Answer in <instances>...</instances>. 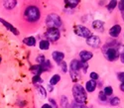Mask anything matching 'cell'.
<instances>
[{"label":"cell","mask_w":124,"mask_h":108,"mask_svg":"<svg viewBox=\"0 0 124 108\" xmlns=\"http://www.w3.org/2000/svg\"><path fill=\"white\" fill-rule=\"evenodd\" d=\"M102 91H103V93H104L106 96H110L113 93V89H112L111 86H105L104 89H103Z\"/></svg>","instance_id":"4316f807"},{"label":"cell","mask_w":124,"mask_h":108,"mask_svg":"<svg viewBox=\"0 0 124 108\" xmlns=\"http://www.w3.org/2000/svg\"><path fill=\"white\" fill-rule=\"evenodd\" d=\"M41 66H42L44 71H49V70L52 69V68H53V66H52V63H51V62L49 60H46L42 64H41Z\"/></svg>","instance_id":"7402d4cb"},{"label":"cell","mask_w":124,"mask_h":108,"mask_svg":"<svg viewBox=\"0 0 124 108\" xmlns=\"http://www.w3.org/2000/svg\"><path fill=\"white\" fill-rule=\"evenodd\" d=\"M79 2H80L79 0H66L65 4L69 8H75L79 4Z\"/></svg>","instance_id":"ffe728a7"},{"label":"cell","mask_w":124,"mask_h":108,"mask_svg":"<svg viewBox=\"0 0 124 108\" xmlns=\"http://www.w3.org/2000/svg\"><path fill=\"white\" fill-rule=\"evenodd\" d=\"M98 99L101 101V102H106L108 99H107V96L103 93V91H100L98 93Z\"/></svg>","instance_id":"83f0119b"},{"label":"cell","mask_w":124,"mask_h":108,"mask_svg":"<svg viewBox=\"0 0 124 108\" xmlns=\"http://www.w3.org/2000/svg\"><path fill=\"white\" fill-rule=\"evenodd\" d=\"M0 23L1 24H3L6 28H7V30H9L10 32H11V33H13L14 35H16V36H18L19 35V33L20 32L17 30V28H15L12 24H10L9 22H7V21H5L4 19H2V18H0Z\"/></svg>","instance_id":"8fae6325"},{"label":"cell","mask_w":124,"mask_h":108,"mask_svg":"<svg viewBox=\"0 0 124 108\" xmlns=\"http://www.w3.org/2000/svg\"><path fill=\"white\" fill-rule=\"evenodd\" d=\"M36 61H37V62H38V64H42V63L46 61V58H45L44 55H39V56L36 58Z\"/></svg>","instance_id":"f1b7e54d"},{"label":"cell","mask_w":124,"mask_h":108,"mask_svg":"<svg viewBox=\"0 0 124 108\" xmlns=\"http://www.w3.org/2000/svg\"><path fill=\"white\" fill-rule=\"evenodd\" d=\"M117 6H118V9L120 10V12H122L124 10V0H121L120 2H118Z\"/></svg>","instance_id":"8d00e7d4"},{"label":"cell","mask_w":124,"mask_h":108,"mask_svg":"<svg viewBox=\"0 0 124 108\" xmlns=\"http://www.w3.org/2000/svg\"><path fill=\"white\" fill-rule=\"evenodd\" d=\"M86 40V44L91 47V48H94V49H97L100 47V44H101V40L98 36L96 35H91L89 38L85 39Z\"/></svg>","instance_id":"52a82bcc"},{"label":"cell","mask_w":124,"mask_h":108,"mask_svg":"<svg viewBox=\"0 0 124 108\" xmlns=\"http://www.w3.org/2000/svg\"><path fill=\"white\" fill-rule=\"evenodd\" d=\"M92 57H93V54L89 51H86V50L80 51V53H79V59H80V62H87L89 60L92 59Z\"/></svg>","instance_id":"9c48e42d"},{"label":"cell","mask_w":124,"mask_h":108,"mask_svg":"<svg viewBox=\"0 0 124 108\" xmlns=\"http://www.w3.org/2000/svg\"><path fill=\"white\" fill-rule=\"evenodd\" d=\"M96 85H97V83H96V81L95 80H91V79H89L88 81H86V83H85V90L87 91V92H93L94 90H95V88H96Z\"/></svg>","instance_id":"5bb4252c"},{"label":"cell","mask_w":124,"mask_h":108,"mask_svg":"<svg viewBox=\"0 0 124 108\" xmlns=\"http://www.w3.org/2000/svg\"><path fill=\"white\" fill-rule=\"evenodd\" d=\"M30 69H31V71L34 72V73L37 74V75H40L42 72H44L43 68H42V66H41V64H36V66H32Z\"/></svg>","instance_id":"ac0fdd59"},{"label":"cell","mask_w":124,"mask_h":108,"mask_svg":"<svg viewBox=\"0 0 124 108\" xmlns=\"http://www.w3.org/2000/svg\"><path fill=\"white\" fill-rule=\"evenodd\" d=\"M22 17L28 24H37L41 19V9L37 4H26L22 11Z\"/></svg>","instance_id":"6da1fadb"},{"label":"cell","mask_w":124,"mask_h":108,"mask_svg":"<svg viewBox=\"0 0 124 108\" xmlns=\"http://www.w3.org/2000/svg\"><path fill=\"white\" fill-rule=\"evenodd\" d=\"M81 69V62L78 60H73L70 63V71L79 73V70Z\"/></svg>","instance_id":"ba28073f"},{"label":"cell","mask_w":124,"mask_h":108,"mask_svg":"<svg viewBox=\"0 0 124 108\" xmlns=\"http://www.w3.org/2000/svg\"><path fill=\"white\" fill-rule=\"evenodd\" d=\"M92 28L96 31H99V32H103L104 31V22L101 20H94L93 22H92Z\"/></svg>","instance_id":"4fadbf2b"},{"label":"cell","mask_w":124,"mask_h":108,"mask_svg":"<svg viewBox=\"0 0 124 108\" xmlns=\"http://www.w3.org/2000/svg\"><path fill=\"white\" fill-rule=\"evenodd\" d=\"M116 50H117V52L120 54V55H122V54H124V45H122V44H118Z\"/></svg>","instance_id":"1f68e13d"},{"label":"cell","mask_w":124,"mask_h":108,"mask_svg":"<svg viewBox=\"0 0 124 108\" xmlns=\"http://www.w3.org/2000/svg\"><path fill=\"white\" fill-rule=\"evenodd\" d=\"M123 38H124V36H123Z\"/></svg>","instance_id":"ee69618b"},{"label":"cell","mask_w":124,"mask_h":108,"mask_svg":"<svg viewBox=\"0 0 124 108\" xmlns=\"http://www.w3.org/2000/svg\"><path fill=\"white\" fill-rule=\"evenodd\" d=\"M0 62H1V57H0Z\"/></svg>","instance_id":"7bdbcfd3"},{"label":"cell","mask_w":124,"mask_h":108,"mask_svg":"<svg viewBox=\"0 0 124 108\" xmlns=\"http://www.w3.org/2000/svg\"><path fill=\"white\" fill-rule=\"evenodd\" d=\"M109 36L112 37V38H117L120 33H121V26L116 24V25H113L110 29H109Z\"/></svg>","instance_id":"30bf717a"},{"label":"cell","mask_w":124,"mask_h":108,"mask_svg":"<svg viewBox=\"0 0 124 108\" xmlns=\"http://www.w3.org/2000/svg\"><path fill=\"white\" fill-rule=\"evenodd\" d=\"M49 102H50V105L53 107V108H58V104H57V102L55 101V99L50 98V99H49Z\"/></svg>","instance_id":"e575fe53"},{"label":"cell","mask_w":124,"mask_h":108,"mask_svg":"<svg viewBox=\"0 0 124 108\" xmlns=\"http://www.w3.org/2000/svg\"><path fill=\"white\" fill-rule=\"evenodd\" d=\"M74 32H75V34L78 35V37L85 38V39H87L91 36L90 30L88 28H86L85 26H84V25H76L74 27Z\"/></svg>","instance_id":"5b68a950"},{"label":"cell","mask_w":124,"mask_h":108,"mask_svg":"<svg viewBox=\"0 0 124 108\" xmlns=\"http://www.w3.org/2000/svg\"><path fill=\"white\" fill-rule=\"evenodd\" d=\"M60 80H61V75L58 74V73H56V74H54L53 77L50 78V84L54 86V85H56L57 83H59Z\"/></svg>","instance_id":"44dd1931"},{"label":"cell","mask_w":124,"mask_h":108,"mask_svg":"<svg viewBox=\"0 0 124 108\" xmlns=\"http://www.w3.org/2000/svg\"><path fill=\"white\" fill-rule=\"evenodd\" d=\"M70 108H87V106L85 105V103H78V102L73 101L70 104Z\"/></svg>","instance_id":"cb8c5ba5"},{"label":"cell","mask_w":124,"mask_h":108,"mask_svg":"<svg viewBox=\"0 0 124 108\" xmlns=\"http://www.w3.org/2000/svg\"><path fill=\"white\" fill-rule=\"evenodd\" d=\"M17 1L16 0H8V1H3V6L7 10H12L17 6Z\"/></svg>","instance_id":"2e32d148"},{"label":"cell","mask_w":124,"mask_h":108,"mask_svg":"<svg viewBox=\"0 0 124 108\" xmlns=\"http://www.w3.org/2000/svg\"><path fill=\"white\" fill-rule=\"evenodd\" d=\"M117 78L121 82H124V71H120V72L117 73Z\"/></svg>","instance_id":"836d02e7"},{"label":"cell","mask_w":124,"mask_h":108,"mask_svg":"<svg viewBox=\"0 0 124 108\" xmlns=\"http://www.w3.org/2000/svg\"><path fill=\"white\" fill-rule=\"evenodd\" d=\"M119 88H120V90L124 91V82H121V84H120V86H119Z\"/></svg>","instance_id":"ab89813d"},{"label":"cell","mask_w":124,"mask_h":108,"mask_svg":"<svg viewBox=\"0 0 124 108\" xmlns=\"http://www.w3.org/2000/svg\"><path fill=\"white\" fill-rule=\"evenodd\" d=\"M117 4H118V2L116 1V0H112V1H110L107 5H106V8H107V10L108 11H113V10L115 9V7L117 6Z\"/></svg>","instance_id":"603a6c76"},{"label":"cell","mask_w":124,"mask_h":108,"mask_svg":"<svg viewBox=\"0 0 124 108\" xmlns=\"http://www.w3.org/2000/svg\"><path fill=\"white\" fill-rule=\"evenodd\" d=\"M45 23H46V26L48 28H57V29H59L60 27H62V25H63L61 17L56 13L49 14L45 19Z\"/></svg>","instance_id":"3957f363"},{"label":"cell","mask_w":124,"mask_h":108,"mask_svg":"<svg viewBox=\"0 0 124 108\" xmlns=\"http://www.w3.org/2000/svg\"><path fill=\"white\" fill-rule=\"evenodd\" d=\"M61 106L62 108H70V104L69 102V98L66 95L61 96Z\"/></svg>","instance_id":"e0dca14e"},{"label":"cell","mask_w":124,"mask_h":108,"mask_svg":"<svg viewBox=\"0 0 124 108\" xmlns=\"http://www.w3.org/2000/svg\"><path fill=\"white\" fill-rule=\"evenodd\" d=\"M44 36L46 37V40L49 42H57L61 37L60 29L57 28H48L45 32Z\"/></svg>","instance_id":"277c9868"},{"label":"cell","mask_w":124,"mask_h":108,"mask_svg":"<svg viewBox=\"0 0 124 108\" xmlns=\"http://www.w3.org/2000/svg\"><path fill=\"white\" fill-rule=\"evenodd\" d=\"M23 43L28 47H35L36 46V38L33 36H30L23 39Z\"/></svg>","instance_id":"9a60e30c"},{"label":"cell","mask_w":124,"mask_h":108,"mask_svg":"<svg viewBox=\"0 0 124 108\" xmlns=\"http://www.w3.org/2000/svg\"><path fill=\"white\" fill-rule=\"evenodd\" d=\"M73 96L74 101L78 103H85L87 99V94L85 87L79 83H75L73 86Z\"/></svg>","instance_id":"7a4b0ae2"},{"label":"cell","mask_w":124,"mask_h":108,"mask_svg":"<svg viewBox=\"0 0 124 108\" xmlns=\"http://www.w3.org/2000/svg\"><path fill=\"white\" fill-rule=\"evenodd\" d=\"M32 82H33L34 84H37V83H42V82H43V80H42V78L40 77V75L35 74V77H33V79H32Z\"/></svg>","instance_id":"f546056e"},{"label":"cell","mask_w":124,"mask_h":108,"mask_svg":"<svg viewBox=\"0 0 124 108\" xmlns=\"http://www.w3.org/2000/svg\"><path fill=\"white\" fill-rule=\"evenodd\" d=\"M87 68H88L87 62H81V69H82V71H84V73H85V72H86Z\"/></svg>","instance_id":"d590c367"},{"label":"cell","mask_w":124,"mask_h":108,"mask_svg":"<svg viewBox=\"0 0 124 108\" xmlns=\"http://www.w3.org/2000/svg\"><path fill=\"white\" fill-rule=\"evenodd\" d=\"M52 57H53V60L60 64L62 62H64L65 59V54L63 52H60V51H54L53 54H52Z\"/></svg>","instance_id":"7c38bea8"},{"label":"cell","mask_w":124,"mask_h":108,"mask_svg":"<svg viewBox=\"0 0 124 108\" xmlns=\"http://www.w3.org/2000/svg\"><path fill=\"white\" fill-rule=\"evenodd\" d=\"M110 105L111 106H117V105H119V103H120V98L118 96H114V97H112V98L110 99Z\"/></svg>","instance_id":"d4e9b609"},{"label":"cell","mask_w":124,"mask_h":108,"mask_svg":"<svg viewBox=\"0 0 124 108\" xmlns=\"http://www.w3.org/2000/svg\"><path fill=\"white\" fill-rule=\"evenodd\" d=\"M42 108H53L50 104H48V103H46V104H43V106H42Z\"/></svg>","instance_id":"74e56055"},{"label":"cell","mask_w":124,"mask_h":108,"mask_svg":"<svg viewBox=\"0 0 124 108\" xmlns=\"http://www.w3.org/2000/svg\"><path fill=\"white\" fill-rule=\"evenodd\" d=\"M39 48H40V50H42V51L49 50V48H50V42L47 41V40H41L40 44H39Z\"/></svg>","instance_id":"d6986e66"},{"label":"cell","mask_w":124,"mask_h":108,"mask_svg":"<svg viewBox=\"0 0 124 108\" xmlns=\"http://www.w3.org/2000/svg\"><path fill=\"white\" fill-rule=\"evenodd\" d=\"M60 66L62 67V70H63L64 72H67L68 71V64H67L66 62H62L60 63Z\"/></svg>","instance_id":"d6a6232c"},{"label":"cell","mask_w":124,"mask_h":108,"mask_svg":"<svg viewBox=\"0 0 124 108\" xmlns=\"http://www.w3.org/2000/svg\"><path fill=\"white\" fill-rule=\"evenodd\" d=\"M120 61L122 63H124V54H122V55H120Z\"/></svg>","instance_id":"60d3db41"},{"label":"cell","mask_w":124,"mask_h":108,"mask_svg":"<svg viewBox=\"0 0 124 108\" xmlns=\"http://www.w3.org/2000/svg\"><path fill=\"white\" fill-rule=\"evenodd\" d=\"M103 53H104L106 59H107L109 62H115V61L118 59V57H119V53L117 52L116 48H114V47L106 49Z\"/></svg>","instance_id":"8992f818"},{"label":"cell","mask_w":124,"mask_h":108,"mask_svg":"<svg viewBox=\"0 0 124 108\" xmlns=\"http://www.w3.org/2000/svg\"><path fill=\"white\" fill-rule=\"evenodd\" d=\"M121 17H122V20L124 21V10H123V11L121 12Z\"/></svg>","instance_id":"b9f144b4"},{"label":"cell","mask_w":124,"mask_h":108,"mask_svg":"<svg viewBox=\"0 0 124 108\" xmlns=\"http://www.w3.org/2000/svg\"><path fill=\"white\" fill-rule=\"evenodd\" d=\"M38 90H39V93L41 94V96L44 97V98H46L47 97V90H46V88L44 87V86L43 85L38 86Z\"/></svg>","instance_id":"484cf974"},{"label":"cell","mask_w":124,"mask_h":108,"mask_svg":"<svg viewBox=\"0 0 124 108\" xmlns=\"http://www.w3.org/2000/svg\"><path fill=\"white\" fill-rule=\"evenodd\" d=\"M48 89H49V91H51V92L53 91V90H54V87H53V85L49 84V85H48Z\"/></svg>","instance_id":"f35d334b"},{"label":"cell","mask_w":124,"mask_h":108,"mask_svg":"<svg viewBox=\"0 0 124 108\" xmlns=\"http://www.w3.org/2000/svg\"><path fill=\"white\" fill-rule=\"evenodd\" d=\"M89 77H90V79L91 80H97L98 78H99V75H98V73H96L95 71H92V72H90V74H89Z\"/></svg>","instance_id":"4dcf8cb0"}]
</instances>
